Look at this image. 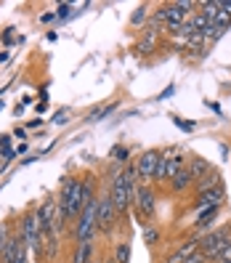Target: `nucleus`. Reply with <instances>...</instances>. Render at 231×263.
I'll use <instances>...</instances> for the list:
<instances>
[{
  "label": "nucleus",
  "instance_id": "1",
  "mask_svg": "<svg viewBox=\"0 0 231 263\" xmlns=\"http://www.w3.org/2000/svg\"><path fill=\"white\" fill-rule=\"evenodd\" d=\"M133 176H136V167H125L122 173L114 176L112 194H109V197H112V205H114L117 213L128 210L130 202H133V194H136V189H133Z\"/></svg>",
  "mask_w": 231,
  "mask_h": 263
},
{
  "label": "nucleus",
  "instance_id": "2",
  "mask_svg": "<svg viewBox=\"0 0 231 263\" xmlns=\"http://www.w3.org/2000/svg\"><path fill=\"white\" fill-rule=\"evenodd\" d=\"M202 245H199V253H202L207 260H215L218 258V253L223 250V247H228L231 242V231L228 229H218V231H210L207 237L199 239Z\"/></svg>",
  "mask_w": 231,
  "mask_h": 263
},
{
  "label": "nucleus",
  "instance_id": "3",
  "mask_svg": "<svg viewBox=\"0 0 231 263\" xmlns=\"http://www.w3.org/2000/svg\"><path fill=\"white\" fill-rule=\"evenodd\" d=\"M22 239L24 245L29 247L32 253L43 255V231H40V223H37V215H24V221H22Z\"/></svg>",
  "mask_w": 231,
  "mask_h": 263
},
{
  "label": "nucleus",
  "instance_id": "4",
  "mask_svg": "<svg viewBox=\"0 0 231 263\" xmlns=\"http://www.w3.org/2000/svg\"><path fill=\"white\" fill-rule=\"evenodd\" d=\"M96 205L99 199H90V202L83 208V215L80 221H77V242H90V237H93V229H96Z\"/></svg>",
  "mask_w": 231,
  "mask_h": 263
},
{
  "label": "nucleus",
  "instance_id": "5",
  "mask_svg": "<svg viewBox=\"0 0 231 263\" xmlns=\"http://www.w3.org/2000/svg\"><path fill=\"white\" fill-rule=\"evenodd\" d=\"M117 221V210L112 205V197H99V205H96V226L104 231H112Z\"/></svg>",
  "mask_w": 231,
  "mask_h": 263
},
{
  "label": "nucleus",
  "instance_id": "6",
  "mask_svg": "<svg viewBox=\"0 0 231 263\" xmlns=\"http://www.w3.org/2000/svg\"><path fill=\"white\" fill-rule=\"evenodd\" d=\"M183 160L181 154H176V157H167V154H162L160 157V162H157V173H154V178H160V181H165V178H173L176 173H181L183 170Z\"/></svg>",
  "mask_w": 231,
  "mask_h": 263
},
{
  "label": "nucleus",
  "instance_id": "7",
  "mask_svg": "<svg viewBox=\"0 0 231 263\" xmlns=\"http://www.w3.org/2000/svg\"><path fill=\"white\" fill-rule=\"evenodd\" d=\"M157 162H160V154L157 152H144L141 157H138V162H136V176L141 178V181L154 178V173H157Z\"/></svg>",
  "mask_w": 231,
  "mask_h": 263
},
{
  "label": "nucleus",
  "instance_id": "8",
  "mask_svg": "<svg viewBox=\"0 0 231 263\" xmlns=\"http://www.w3.org/2000/svg\"><path fill=\"white\" fill-rule=\"evenodd\" d=\"M223 183H215L213 189H207V192H202L199 194V199H197V210H207V208H218L221 202H223Z\"/></svg>",
  "mask_w": 231,
  "mask_h": 263
},
{
  "label": "nucleus",
  "instance_id": "9",
  "mask_svg": "<svg viewBox=\"0 0 231 263\" xmlns=\"http://www.w3.org/2000/svg\"><path fill=\"white\" fill-rule=\"evenodd\" d=\"M199 245H202L199 239H189V242H183V245H181L178 250H176L170 258H167L165 263H186L191 255H197V253H199Z\"/></svg>",
  "mask_w": 231,
  "mask_h": 263
},
{
  "label": "nucleus",
  "instance_id": "10",
  "mask_svg": "<svg viewBox=\"0 0 231 263\" xmlns=\"http://www.w3.org/2000/svg\"><path fill=\"white\" fill-rule=\"evenodd\" d=\"M160 19H165L167 24H173V27H183L186 11L181 8V3H173V6H165V8L160 11Z\"/></svg>",
  "mask_w": 231,
  "mask_h": 263
},
{
  "label": "nucleus",
  "instance_id": "11",
  "mask_svg": "<svg viewBox=\"0 0 231 263\" xmlns=\"http://www.w3.org/2000/svg\"><path fill=\"white\" fill-rule=\"evenodd\" d=\"M133 197H136V202H138V210H141V215H151V213H154V194H151L146 186H138Z\"/></svg>",
  "mask_w": 231,
  "mask_h": 263
},
{
  "label": "nucleus",
  "instance_id": "12",
  "mask_svg": "<svg viewBox=\"0 0 231 263\" xmlns=\"http://www.w3.org/2000/svg\"><path fill=\"white\" fill-rule=\"evenodd\" d=\"M191 181H194V176H191V170H189V167H183L181 173H176V176H173V181H170V186H173V192H183V189H186V186H189Z\"/></svg>",
  "mask_w": 231,
  "mask_h": 263
},
{
  "label": "nucleus",
  "instance_id": "13",
  "mask_svg": "<svg viewBox=\"0 0 231 263\" xmlns=\"http://www.w3.org/2000/svg\"><path fill=\"white\" fill-rule=\"evenodd\" d=\"M90 253H93V242H83V245L74 250L72 263H88V260H90Z\"/></svg>",
  "mask_w": 231,
  "mask_h": 263
},
{
  "label": "nucleus",
  "instance_id": "14",
  "mask_svg": "<svg viewBox=\"0 0 231 263\" xmlns=\"http://www.w3.org/2000/svg\"><path fill=\"white\" fill-rule=\"evenodd\" d=\"M114 260H117V263H128V260H130V245H128V242H120V245H117Z\"/></svg>",
  "mask_w": 231,
  "mask_h": 263
},
{
  "label": "nucleus",
  "instance_id": "15",
  "mask_svg": "<svg viewBox=\"0 0 231 263\" xmlns=\"http://www.w3.org/2000/svg\"><path fill=\"white\" fill-rule=\"evenodd\" d=\"M189 170H191V176H194V181H197V178L207 176V162H205V160H194Z\"/></svg>",
  "mask_w": 231,
  "mask_h": 263
},
{
  "label": "nucleus",
  "instance_id": "16",
  "mask_svg": "<svg viewBox=\"0 0 231 263\" xmlns=\"http://www.w3.org/2000/svg\"><path fill=\"white\" fill-rule=\"evenodd\" d=\"M215 183H218V176H202V178H199V183H197V189H199V194H202V192H207V189H213L215 186Z\"/></svg>",
  "mask_w": 231,
  "mask_h": 263
},
{
  "label": "nucleus",
  "instance_id": "17",
  "mask_svg": "<svg viewBox=\"0 0 231 263\" xmlns=\"http://www.w3.org/2000/svg\"><path fill=\"white\" fill-rule=\"evenodd\" d=\"M112 157H114V162H128L130 152H128L125 146H114V149H112Z\"/></svg>",
  "mask_w": 231,
  "mask_h": 263
},
{
  "label": "nucleus",
  "instance_id": "18",
  "mask_svg": "<svg viewBox=\"0 0 231 263\" xmlns=\"http://www.w3.org/2000/svg\"><path fill=\"white\" fill-rule=\"evenodd\" d=\"M215 213H218V208H207V210H202V215H199V223H197V226H207V221L215 218Z\"/></svg>",
  "mask_w": 231,
  "mask_h": 263
},
{
  "label": "nucleus",
  "instance_id": "19",
  "mask_svg": "<svg viewBox=\"0 0 231 263\" xmlns=\"http://www.w3.org/2000/svg\"><path fill=\"white\" fill-rule=\"evenodd\" d=\"M6 242H8V226L0 223V255H3V250H6Z\"/></svg>",
  "mask_w": 231,
  "mask_h": 263
},
{
  "label": "nucleus",
  "instance_id": "20",
  "mask_svg": "<svg viewBox=\"0 0 231 263\" xmlns=\"http://www.w3.org/2000/svg\"><path fill=\"white\" fill-rule=\"evenodd\" d=\"M231 260V242H228V247H223V250L218 253V258H215V263H228Z\"/></svg>",
  "mask_w": 231,
  "mask_h": 263
},
{
  "label": "nucleus",
  "instance_id": "21",
  "mask_svg": "<svg viewBox=\"0 0 231 263\" xmlns=\"http://www.w3.org/2000/svg\"><path fill=\"white\" fill-rule=\"evenodd\" d=\"M186 263H210V260H207V258H205L202 253H197V255H191V258H189Z\"/></svg>",
  "mask_w": 231,
  "mask_h": 263
},
{
  "label": "nucleus",
  "instance_id": "22",
  "mask_svg": "<svg viewBox=\"0 0 231 263\" xmlns=\"http://www.w3.org/2000/svg\"><path fill=\"white\" fill-rule=\"evenodd\" d=\"M144 11H146V8H138V11L133 13V24H141V22H144Z\"/></svg>",
  "mask_w": 231,
  "mask_h": 263
},
{
  "label": "nucleus",
  "instance_id": "23",
  "mask_svg": "<svg viewBox=\"0 0 231 263\" xmlns=\"http://www.w3.org/2000/svg\"><path fill=\"white\" fill-rule=\"evenodd\" d=\"M53 122H56V125H64V122H67V112H59V115L53 117Z\"/></svg>",
  "mask_w": 231,
  "mask_h": 263
},
{
  "label": "nucleus",
  "instance_id": "24",
  "mask_svg": "<svg viewBox=\"0 0 231 263\" xmlns=\"http://www.w3.org/2000/svg\"><path fill=\"white\" fill-rule=\"evenodd\" d=\"M144 239H146V242H154V239H157V231H154V229L144 231Z\"/></svg>",
  "mask_w": 231,
  "mask_h": 263
},
{
  "label": "nucleus",
  "instance_id": "25",
  "mask_svg": "<svg viewBox=\"0 0 231 263\" xmlns=\"http://www.w3.org/2000/svg\"><path fill=\"white\" fill-rule=\"evenodd\" d=\"M69 8H72L69 3H64V6H59V16H67V13H69Z\"/></svg>",
  "mask_w": 231,
  "mask_h": 263
},
{
  "label": "nucleus",
  "instance_id": "26",
  "mask_svg": "<svg viewBox=\"0 0 231 263\" xmlns=\"http://www.w3.org/2000/svg\"><path fill=\"white\" fill-rule=\"evenodd\" d=\"M88 263H99V260H88Z\"/></svg>",
  "mask_w": 231,
  "mask_h": 263
},
{
  "label": "nucleus",
  "instance_id": "27",
  "mask_svg": "<svg viewBox=\"0 0 231 263\" xmlns=\"http://www.w3.org/2000/svg\"><path fill=\"white\" fill-rule=\"evenodd\" d=\"M228 263H231V260H228Z\"/></svg>",
  "mask_w": 231,
  "mask_h": 263
}]
</instances>
